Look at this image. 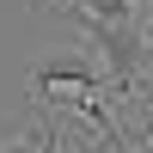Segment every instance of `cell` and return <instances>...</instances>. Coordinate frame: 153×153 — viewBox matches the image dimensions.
Returning <instances> with one entry per match:
<instances>
[{"instance_id":"6da1fadb","label":"cell","mask_w":153,"mask_h":153,"mask_svg":"<svg viewBox=\"0 0 153 153\" xmlns=\"http://www.w3.org/2000/svg\"><path fill=\"white\" fill-rule=\"evenodd\" d=\"M141 31H147V49H153V12H147V25H141Z\"/></svg>"},{"instance_id":"7a4b0ae2","label":"cell","mask_w":153,"mask_h":153,"mask_svg":"<svg viewBox=\"0 0 153 153\" xmlns=\"http://www.w3.org/2000/svg\"><path fill=\"white\" fill-rule=\"evenodd\" d=\"M141 6H147V12H153V0H141Z\"/></svg>"}]
</instances>
